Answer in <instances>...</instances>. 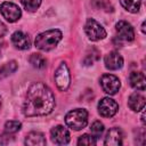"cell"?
<instances>
[{"mask_svg": "<svg viewBox=\"0 0 146 146\" xmlns=\"http://www.w3.org/2000/svg\"><path fill=\"white\" fill-rule=\"evenodd\" d=\"M55 105V96L51 89L42 82H34L27 90L23 113L29 117L47 115L51 113Z\"/></svg>", "mask_w": 146, "mask_h": 146, "instance_id": "6da1fadb", "label": "cell"}, {"mask_svg": "<svg viewBox=\"0 0 146 146\" xmlns=\"http://www.w3.org/2000/svg\"><path fill=\"white\" fill-rule=\"evenodd\" d=\"M62 36L63 33L59 30L57 29L48 30L36 35L34 46L42 51H49L58 44V42L62 40Z\"/></svg>", "mask_w": 146, "mask_h": 146, "instance_id": "7a4b0ae2", "label": "cell"}, {"mask_svg": "<svg viewBox=\"0 0 146 146\" xmlns=\"http://www.w3.org/2000/svg\"><path fill=\"white\" fill-rule=\"evenodd\" d=\"M65 123L68 128L78 131L83 129L88 123V112L83 108L70 111L65 116Z\"/></svg>", "mask_w": 146, "mask_h": 146, "instance_id": "3957f363", "label": "cell"}, {"mask_svg": "<svg viewBox=\"0 0 146 146\" xmlns=\"http://www.w3.org/2000/svg\"><path fill=\"white\" fill-rule=\"evenodd\" d=\"M84 32L91 41H98L106 36L105 29L94 18H89L84 25Z\"/></svg>", "mask_w": 146, "mask_h": 146, "instance_id": "277c9868", "label": "cell"}, {"mask_svg": "<svg viewBox=\"0 0 146 146\" xmlns=\"http://www.w3.org/2000/svg\"><path fill=\"white\" fill-rule=\"evenodd\" d=\"M55 82L57 88L60 91H66L70 87L71 82V75H70V70L66 65V63H60V65L57 67L55 71Z\"/></svg>", "mask_w": 146, "mask_h": 146, "instance_id": "5b68a950", "label": "cell"}, {"mask_svg": "<svg viewBox=\"0 0 146 146\" xmlns=\"http://www.w3.org/2000/svg\"><path fill=\"white\" fill-rule=\"evenodd\" d=\"M0 13H1L2 17L6 21H8L9 23H14V22L18 21L22 16L21 8L16 3L9 2V1H3L0 5Z\"/></svg>", "mask_w": 146, "mask_h": 146, "instance_id": "8992f818", "label": "cell"}, {"mask_svg": "<svg viewBox=\"0 0 146 146\" xmlns=\"http://www.w3.org/2000/svg\"><path fill=\"white\" fill-rule=\"evenodd\" d=\"M100 86L103 90L108 95H115L121 87L120 80L113 74H103L100 78Z\"/></svg>", "mask_w": 146, "mask_h": 146, "instance_id": "52a82bcc", "label": "cell"}, {"mask_svg": "<svg viewBox=\"0 0 146 146\" xmlns=\"http://www.w3.org/2000/svg\"><path fill=\"white\" fill-rule=\"evenodd\" d=\"M117 110H119V105L112 98L105 97L102 100H99V103H98V112L104 117H112V116H114L116 114Z\"/></svg>", "mask_w": 146, "mask_h": 146, "instance_id": "ba28073f", "label": "cell"}, {"mask_svg": "<svg viewBox=\"0 0 146 146\" xmlns=\"http://www.w3.org/2000/svg\"><path fill=\"white\" fill-rule=\"evenodd\" d=\"M115 31L117 34V39L122 41H132L135 39V31L131 24L125 21H120L115 25Z\"/></svg>", "mask_w": 146, "mask_h": 146, "instance_id": "9c48e42d", "label": "cell"}, {"mask_svg": "<svg viewBox=\"0 0 146 146\" xmlns=\"http://www.w3.org/2000/svg\"><path fill=\"white\" fill-rule=\"evenodd\" d=\"M50 136H51V140L52 143L57 144V145H66L70 141V132L66 128H64L63 125H57L55 128L51 129L50 131Z\"/></svg>", "mask_w": 146, "mask_h": 146, "instance_id": "30bf717a", "label": "cell"}, {"mask_svg": "<svg viewBox=\"0 0 146 146\" xmlns=\"http://www.w3.org/2000/svg\"><path fill=\"white\" fill-rule=\"evenodd\" d=\"M104 63H105L106 68H108L111 71H115V70H119V68H121L123 66V58L119 52L110 51L105 56Z\"/></svg>", "mask_w": 146, "mask_h": 146, "instance_id": "8fae6325", "label": "cell"}, {"mask_svg": "<svg viewBox=\"0 0 146 146\" xmlns=\"http://www.w3.org/2000/svg\"><path fill=\"white\" fill-rule=\"evenodd\" d=\"M11 43L15 46V48L21 50H26L31 46L29 35L22 31H16L11 34Z\"/></svg>", "mask_w": 146, "mask_h": 146, "instance_id": "7c38bea8", "label": "cell"}, {"mask_svg": "<svg viewBox=\"0 0 146 146\" xmlns=\"http://www.w3.org/2000/svg\"><path fill=\"white\" fill-rule=\"evenodd\" d=\"M122 139H123V133L120 128H112L107 131L104 144L107 146H120L122 145Z\"/></svg>", "mask_w": 146, "mask_h": 146, "instance_id": "4fadbf2b", "label": "cell"}, {"mask_svg": "<svg viewBox=\"0 0 146 146\" xmlns=\"http://www.w3.org/2000/svg\"><path fill=\"white\" fill-rule=\"evenodd\" d=\"M46 143L47 140L43 133L38 132V131H32L27 133L25 137V141H24V144L27 146H43L46 145Z\"/></svg>", "mask_w": 146, "mask_h": 146, "instance_id": "5bb4252c", "label": "cell"}, {"mask_svg": "<svg viewBox=\"0 0 146 146\" xmlns=\"http://www.w3.org/2000/svg\"><path fill=\"white\" fill-rule=\"evenodd\" d=\"M129 81L132 88L144 91L146 87V80L143 72H131L129 75Z\"/></svg>", "mask_w": 146, "mask_h": 146, "instance_id": "9a60e30c", "label": "cell"}, {"mask_svg": "<svg viewBox=\"0 0 146 146\" xmlns=\"http://www.w3.org/2000/svg\"><path fill=\"white\" fill-rule=\"evenodd\" d=\"M128 105L133 112H139L145 107V97L138 92H133L128 99Z\"/></svg>", "mask_w": 146, "mask_h": 146, "instance_id": "2e32d148", "label": "cell"}, {"mask_svg": "<svg viewBox=\"0 0 146 146\" xmlns=\"http://www.w3.org/2000/svg\"><path fill=\"white\" fill-rule=\"evenodd\" d=\"M30 64L35 68H44L47 66V59L41 54H32L29 58Z\"/></svg>", "mask_w": 146, "mask_h": 146, "instance_id": "e0dca14e", "label": "cell"}, {"mask_svg": "<svg viewBox=\"0 0 146 146\" xmlns=\"http://www.w3.org/2000/svg\"><path fill=\"white\" fill-rule=\"evenodd\" d=\"M122 7L130 13H138L140 9L141 0H120Z\"/></svg>", "mask_w": 146, "mask_h": 146, "instance_id": "ac0fdd59", "label": "cell"}, {"mask_svg": "<svg viewBox=\"0 0 146 146\" xmlns=\"http://www.w3.org/2000/svg\"><path fill=\"white\" fill-rule=\"evenodd\" d=\"M16 70H17V63L15 60H10L8 63H5L2 66H0V79L8 76L9 74L14 73Z\"/></svg>", "mask_w": 146, "mask_h": 146, "instance_id": "d6986e66", "label": "cell"}, {"mask_svg": "<svg viewBox=\"0 0 146 146\" xmlns=\"http://www.w3.org/2000/svg\"><path fill=\"white\" fill-rule=\"evenodd\" d=\"M98 58H99V51L96 48H91L87 51L86 57L83 59V64L84 65H92Z\"/></svg>", "mask_w": 146, "mask_h": 146, "instance_id": "ffe728a7", "label": "cell"}, {"mask_svg": "<svg viewBox=\"0 0 146 146\" xmlns=\"http://www.w3.org/2000/svg\"><path fill=\"white\" fill-rule=\"evenodd\" d=\"M21 128H22V123L16 120L7 121L5 124V130L6 132H9V133H16L17 131L21 130Z\"/></svg>", "mask_w": 146, "mask_h": 146, "instance_id": "44dd1931", "label": "cell"}, {"mask_svg": "<svg viewBox=\"0 0 146 146\" xmlns=\"http://www.w3.org/2000/svg\"><path fill=\"white\" fill-rule=\"evenodd\" d=\"M21 2L23 7L29 11H35L41 5V0H21Z\"/></svg>", "mask_w": 146, "mask_h": 146, "instance_id": "7402d4cb", "label": "cell"}, {"mask_svg": "<svg viewBox=\"0 0 146 146\" xmlns=\"http://www.w3.org/2000/svg\"><path fill=\"white\" fill-rule=\"evenodd\" d=\"M90 130H91V133L95 138H98L102 136V133L104 132V124L100 122V121H95L91 127H90Z\"/></svg>", "mask_w": 146, "mask_h": 146, "instance_id": "603a6c76", "label": "cell"}, {"mask_svg": "<svg viewBox=\"0 0 146 146\" xmlns=\"http://www.w3.org/2000/svg\"><path fill=\"white\" fill-rule=\"evenodd\" d=\"M78 145H87V146L96 145V138H95L92 135L84 133V135H82V136L79 138Z\"/></svg>", "mask_w": 146, "mask_h": 146, "instance_id": "cb8c5ba5", "label": "cell"}, {"mask_svg": "<svg viewBox=\"0 0 146 146\" xmlns=\"http://www.w3.org/2000/svg\"><path fill=\"white\" fill-rule=\"evenodd\" d=\"M92 5H94V7L96 9H104L106 11H108V9H107L108 7L112 8L111 5L106 0H92Z\"/></svg>", "mask_w": 146, "mask_h": 146, "instance_id": "d4e9b609", "label": "cell"}, {"mask_svg": "<svg viewBox=\"0 0 146 146\" xmlns=\"http://www.w3.org/2000/svg\"><path fill=\"white\" fill-rule=\"evenodd\" d=\"M13 133H9V132H5L0 136V144L2 145H7L9 143H11L14 140V137L11 136Z\"/></svg>", "mask_w": 146, "mask_h": 146, "instance_id": "484cf974", "label": "cell"}, {"mask_svg": "<svg viewBox=\"0 0 146 146\" xmlns=\"http://www.w3.org/2000/svg\"><path fill=\"white\" fill-rule=\"evenodd\" d=\"M6 33H7V26L2 22H0V38L5 36Z\"/></svg>", "mask_w": 146, "mask_h": 146, "instance_id": "4316f807", "label": "cell"}, {"mask_svg": "<svg viewBox=\"0 0 146 146\" xmlns=\"http://www.w3.org/2000/svg\"><path fill=\"white\" fill-rule=\"evenodd\" d=\"M141 31H143V33H145V22H144L143 25H141Z\"/></svg>", "mask_w": 146, "mask_h": 146, "instance_id": "83f0119b", "label": "cell"}, {"mask_svg": "<svg viewBox=\"0 0 146 146\" xmlns=\"http://www.w3.org/2000/svg\"><path fill=\"white\" fill-rule=\"evenodd\" d=\"M0 110H1V97H0Z\"/></svg>", "mask_w": 146, "mask_h": 146, "instance_id": "f1b7e54d", "label": "cell"}]
</instances>
